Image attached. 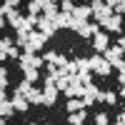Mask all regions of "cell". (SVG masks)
<instances>
[{
    "label": "cell",
    "mask_w": 125,
    "mask_h": 125,
    "mask_svg": "<svg viewBox=\"0 0 125 125\" xmlns=\"http://www.w3.org/2000/svg\"><path fill=\"white\" fill-rule=\"evenodd\" d=\"M90 8H93V20H95V23H100V25L105 23L110 15H113V8H108L103 0H93Z\"/></svg>",
    "instance_id": "1"
},
{
    "label": "cell",
    "mask_w": 125,
    "mask_h": 125,
    "mask_svg": "<svg viewBox=\"0 0 125 125\" xmlns=\"http://www.w3.org/2000/svg\"><path fill=\"white\" fill-rule=\"evenodd\" d=\"M105 33H123V15H118V13H113L105 23L100 25Z\"/></svg>",
    "instance_id": "2"
},
{
    "label": "cell",
    "mask_w": 125,
    "mask_h": 125,
    "mask_svg": "<svg viewBox=\"0 0 125 125\" xmlns=\"http://www.w3.org/2000/svg\"><path fill=\"white\" fill-rule=\"evenodd\" d=\"M90 40H93V50H95V53H100V55H103V50L110 45V38H108L105 30H98V33L93 35Z\"/></svg>",
    "instance_id": "3"
},
{
    "label": "cell",
    "mask_w": 125,
    "mask_h": 125,
    "mask_svg": "<svg viewBox=\"0 0 125 125\" xmlns=\"http://www.w3.org/2000/svg\"><path fill=\"white\" fill-rule=\"evenodd\" d=\"M38 28H40V33H45L48 38H50V35H55V30H58V25L53 23V20H48V18H43V13L38 15Z\"/></svg>",
    "instance_id": "4"
},
{
    "label": "cell",
    "mask_w": 125,
    "mask_h": 125,
    "mask_svg": "<svg viewBox=\"0 0 125 125\" xmlns=\"http://www.w3.org/2000/svg\"><path fill=\"white\" fill-rule=\"evenodd\" d=\"M103 58H105L108 62H113V60H118V58H125V55H123V48L115 43V45H108L105 50H103Z\"/></svg>",
    "instance_id": "5"
},
{
    "label": "cell",
    "mask_w": 125,
    "mask_h": 125,
    "mask_svg": "<svg viewBox=\"0 0 125 125\" xmlns=\"http://www.w3.org/2000/svg\"><path fill=\"white\" fill-rule=\"evenodd\" d=\"M73 18L80 20V23H83V20H90V18H93V8H90V5H75Z\"/></svg>",
    "instance_id": "6"
},
{
    "label": "cell",
    "mask_w": 125,
    "mask_h": 125,
    "mask_svg": "<svg viewBox=\"0 0 125 125\" xmlns=\"http://www.w3.org/2000/svg\"><path fill=\"white\" fill-rule=\"evenodd\" d=\"M10 103H13V108H15V113H25V110L30 108V103H28V98H25V95H20V93H15V95L10 98Z\"/></svg>",
    "instance_id": "7"
},
{
    "label": "cell",
    "mask_w": 125,
    "mask_h": 125,
    "mask_svg": "<svg viewBox=\"0 0 125 125\" xmlns=\"http://www.w3.org/2000/svg\"><path fill=\"white\" fill-rule=\"evenodd\" d=\"M23 18H25V15L20 13L18 8H15V10H10V13L5 15V20H8V25H10V28H15V30H18L20 25H23Z\"/></svg>",
    "instance_id": "8"
},
{
    "label": "cell",
    "mask_w": 125,
    "mask_h": 125,
    "mask_svg": "<svg viewBox=\"0 0 125 125\" xmlns=\"http://www.w3.org/2000/svg\"><path fill=\"white\" fill-rule=\"evenodd\" d=\"M70 80H73V78H70ZM65 98H68V100H70V98H83V85H80L78 80H73L70 85H68V90H65Z\"/></svg>",
    "instance_id": "9"
},
{
    "label": "cell",
    "mask_w": 125,
    "mask_h": 125,
    "mask_svg": "<svg viewBox=\"0 0 125 125\" xmlns=\"http://www.w3.org/2000/svg\"><path fill=\"white\" fill-rule=\"evenodd\" d=\"M70 83H73V80H70V75H68V73H62V70H60V73H58V78H55V88H58L60 93H65Z\"/></svg>",
    "instance_id": "10"
},
{
    "label": "cell",
    "mask_w": 125,
    "mask_h": 125,
    "mask_svg": "<svg viewBox=\"0 0 125 125\" xmlns=\"http://www.w3.org/2000/svg\"><path fill=\"white\" fill-rule=\"evenodd\" d=\"M58 13H60L58 3H45V5H43V18H48V20H55V18H58Z\"/></svg>",
    "instance_id": "11"
},
{
    "label": "cell",
    "mask_w": 125,
    "mask_h": 125,
    "mask_svg": "<svg viewBox=\"0 0 125 125\" xmlns=\"http://www.w3.org/2000/svg\"><path fill=\"white\" fill-rule=\"evenodd\" d=\"M35 25H38V15H25V18H23V25H20L18 30H25V33H33V30H35Z\"/></svg>",
    "instance_id": "12"
},
{
    "label": "cell",
    "mask_w": 125,
    "mask_h": 125,
    "mask_svg": "<svg viewBox=\"0 0 125 125\" xmlns=\"http://www.w3.org/2000/svg\"><path fill=\"white\" fill-rule=\"evenodd\" d=\"M85 118H88L85 108L78 110V113H68V123H70V125H80V123H85Z\"/></svg>",
    "instance_id": "13"
},
{
    "label": "cell",
    "mask_w": 125,
    "mask_h": 125,
    "mask_svg": "<svg viewBox=\"0 0 125 125\" xmlns=\"http://www.w3.org/2000/svg\"><path fill=\"white\" fill-rule=\"evenodd\" d=\"M25 98H28L30 105H43V90H38V88H33Z\"/></svg>",
    "instance_id": "14"
},
{
    "label": "cell",
    "mask_w": 125,
    "mask_h": 125,
    "mask_svg": "<svg viewBox=\"0 0 125 125\" xmlns=\"http://www.w3.org/2000/svg\"><path fill=\"white\" fill-rule=\"evenodd\" d=\"M93 73H98V75H100V78H108V75H110V73H113V68H110V62H108L105 58H103V60H100V65H98L95 70H93Z\"/></svg>",
    "instance_id": "15"
},
{
    "label": "cell",
    "mask_w": 125,
    "mask_h": 125,
    "mask_svg": "<svg viewBox=\"0 0 125 125\" xmlns=\"http://www.w3.org/2000/svg\"><path fill=\"white\" fill-rule=\"evenodd\" d=\"M65 108H68V113H78V110H83L85 105H83V98H70L65 103Z\"/></svg>",
    "instance_id": "16"
},
{
    "label": "cell",
    "mask_w": 125,
    "mask_h": 125,
    "mask_svg": "<svg viewBox=\"0 0 125 125\" xmlns=\"http://www.w3.org/2000/svg\"><path fill=\"white\" fill-rule=\"evenodd\" d=\"M33 58H35V55L20 53V58H18V65H20V70H28V68H33Z\"/></svg>",
    "instance_id": "17"
},
{
    "label": "cell",
    "mask_w": 125,
    "mask_h": 125,
    "mask_svg": "<svg viewBox=\"0 0 125 125\" xmlns=\"http://www.w3.org/2000/svg\"><path fill=\"white\" fill-rule=\"evenodd\" d=\"M23 75H25L28 83H38L40 80V70L38 68H28V70H23Z\"/></svg>",
    "instance_id": "18"
},
{
    "label": "cell",
    "mask_w": 125,
    "mask_h": 125,
    "mask_svg": "<svg viewBox=\"0 0 125 125\" xmlns=\"http://www.w3.org/2000/svg\"><path fill=\"white\" fill-rule=\"evenodd\" d=\"M0 113H3V118H10L15 113V108H13V103H10V98L5 100V103H0Z\"/></svg>",
    "instance_id": "19"
},
{
    "label": "cell",
    "mask_w": 125,
    "mask_h": 125,
    "mask_svg": "<svg viewBox=\"0 0 125 125\" xmlns=\"http://www.w3.org/2000/svg\"><path fill=\"white\" fill-rule=\"evenodd\" d=\"M30 40V33H25V30H18V38H15V45L18 48H25V43Z\"/></svg>",
    "instance_id": "20"
},
{
    "label": "cell",
    "mask_w": 125,
    "mask_h": 125,
    "mask_svg": "<svg viewBox=\"0 0 125 125\" xmlns=\"http://www.w3.org/2000/svg\"><path fill=\"white\" fill-rule=\"evenodd\" d=\"M62 73H68V75H75L78 73V60H68L65 62V68H60Z\"/></svg>",
    "instance_id": "21"
},
{
    "label": "cell",
    "mask_w": 125,
    "mask_h": 125,
    "mask_svg": "<svg viewBox=\"0 0 125 125\" xmlns=\"http://www.w3.org/2000/svg\"><path fill=\"white\" fill-rule=\"evenodd\" d=\"M78 70L80 73H93L90 70V60L88 58H78Z\"/></svg>",
    "instance_id": "22"
},
{
    "label": "cell",
    "mask_w": 125,
    "mask_h": 125,
    "mask_svg": "<svg viewBox=\"0 0 125 125\" xmlns=\"http://www.w3.org/2000/svg\"><path fill=\"white\" fill-rule=\"evenodd\" d=\"M30 90H33V83H28V80H23V83H20V85H18V90H15V93H20V95H28Z\"/></svg>",
    "instance_id": "23"
},
{
    "label": "cell",
    "mask_w": 125,
    "mask_h": 125,
    "mask_svg": "<svg viewBox=\"0 0 125 125\" xmlns=\"http://www.w3.org/2000/svg\"><path fill=\"white\" fill-rule=\"evenodd\" d=\"M110 68H113V70H118V73H125V58L113 60V62H110Z\"/></svg>",
    "instance_id": "24"
},
{
    "label": "cell",
    "mask_w": 125,
    "mask_h": 125,
    "mask_svg": "<svg viewBox=\"0 0 125 125\" xmlns=\"http://www.w3.org/2000/svg\"><path fill=\"white\" fill-rule=\"evenodd\" d=\"M60 10L62 13H73V10H75V3H73V0H60Z\"/></svg>",
    "instance_id": "25"
},
{
    "label": "cell",
    "mask_w": 125,
    "mask_h": 125,
    "mask_svg": "<svg viewBox=\"0 0 125 125\" xmlns=\"http://www.w3.org/2000/svg\"><path fill=\"white\" fill-rule=\"evenodd\" d=\"M95 125H110L108 113H98V115H95Z\"/></svg>",
    "instance_id": "26"
},
{
    "label": "cell",
    "mask_w": 125,
    "mask_h": 125,
    "mask_svg": "<svg viewBox=\"0 0 125 125\" xmlns=\"http://www.w3.org/2000/svg\"><path fill=\"white\" fill-rule=\"evenodd\" d=\"M105 103H108V105H118V93L108 90V93H105Z\"/></svg>",
    "instance_id": "27"
},
{
    "label": "cell",
    "mask_w": 125,
    "mask_h": 125,
    "mask_svg": "<svg viewBox=\"0 0 125 125\" xmlns=\"http://www.w3.org/2000/svg\"><path fill=\"white\" fill-rule=\"evenodd\" d=\"M15 45V40H10V38H0V50H8V48H13Z\"/></svg>",
    "instance_id": "28"
},
{
    "label": "cell",
    "mask_w": 125,
    "mask_h": 125,
    "mask_svg": "<svg viewBox=\"0 0 125 125\" xmlns=\"http://www.w3.org/2000/svg\"><path fill=\"white\" fill-rule=\"evenodd\" d=\"M8 58H13V60H18V58H20V48H18V45H13V48H8Z\"/></svg>",
    "instance_id": "29"
},
{
    "label": "cell",
    "mask_w": 125,
    "mask_h": 125,
    "mask_svg": "<svg viewBox=\"0 0 125 125\" xmlns=\"http://www.w3.org/2000/svg\"><path fill=\"white\" fill-rule=\"evenodd\" d=\"M55 58H58V53H53V50L43 53V60H45V62H55Z\"/></svg>",
    "instance_id": "30"
},
{
    "label": "cell",
    "mask_w": 125,
    "mask_h": 125,
    "mask_svg": "<svg viewBox=\"0 0 125 125\" xmlns=\"http://www.w3.org/2000/svg\"><path fill=\"white\" fill-rule=\"evenodd\" d=\"M3 3H5L10 10H15V8H20V3H23V0H3Z\"/></svg>",
    "instance_id": "31"
},
{
    "label": "cell",
    "mask_w": 125,
    "mask_h": 125,
    "mask_svg": "<svg viewBox=\"0 0 125 125\" xmlns=\"http://www.w3.org/2000/svg\"><path fill=\"white\" fill-rule=\"evenodd\" d=\"M65 62H68L65 55H58V58H55V65H58V68H65Z\"/></svg>",
    "instance_id": "32"
},
{
    "label": "cell",
    "mask_w": 125,
    "mask_h": 125,
    "mask_svg": "<svg viewBox=\"0 0 125 125\" xmlns=\"http://www.w3.org/2000/svg\"><path fill=\"white\" fill-rule=\"evenodd\" d=\"M103 3H105L108 8H113V10H115V5H120V3H123V0H103Z\"/></svg>",
    "instance_id": "33"
},
{
    "label": "cell",
    "mask_w": 125,
    "mask_h": 125,
    "mask_svg": "<svg viewBox=\"0 0 125 125\" xmlns=\"http://www.w3.org/2000/svg\"><path fill=\"white\" fill-rule=\"evenodd\" d=\"M113 13H118V15H123V13H125V0H123L120 5H115V10H113Z\"/></svg>",
    "instance_id": "34"
},
{
    "label": "cell",
    "mask_w": 125,
    "mask_h": 125,
    "mask_svg": "<svg viewBox=\"0 0 125 125\" xmlns=\"http://www.w3.org/2000/svg\"><path fill=\"white\" fill-rule=\"evenodd\" d=\"M115 125H125V110H123L120 115H118V120H115Z\"/></svg>",
    "instance_id": "35"
},
{
    "label": "cell",
    "mask_w": 125,
    "mask_h": 125,
    "mask_svg": "<svg viewBox=\"0 0 125 125\" xmlns=\"http://www.w3.org/2000/svg\"><path fill=\"white\" fill-rule=\"evenodd\" d=\"M8 100V93H5V88H0V103H5Z\"/></svg>",
    "instance_id": "36"
},
{
    "label": "cell",
    "mask_w": 125,
    "mask_h": 125,
    "mask_svg": "<svg viewBox=\"0 0 125 125\" xmlns=\"http://www.w3.org/2000/svg\"><path fill=\"white\" fill-rule=\"evenodd\" d=\"M118 83H120V85L125 88V73H118Z\"/></svg>",
    "instance_id": "37"
},
{
    "label": "cell",
    "mask_w": 125,
    "mask_h": 125,
    "mask_svg": "<svg viewBox=\"0 0 125 125\" xmlns=\"http://www.w3.org/2000/svg\"><path fill=\"white\" fill-rule=\"evenodd\" d=\"M118 45L123 48V55H125V35H120V40H118Z\"/></svg>",
    "instance_id": "38"
},
{
    "label": "cell",
    "mask_w": 125,
    "mask_h": 125,
    "mask_svg": "<svg viewBox=\"0 0 125 125\" xmlns=\"http://www.w3.org/2000/svg\"><path fill=\"white\" fill-rule=\"evenodd\" d=\"M0 78H8V68L5 65H0Z\"/></svg>",
    "instance_id": "39"
},
{
    "label": "cell",
    "mask_w": 125,
    "mask_h": 125,
    "mask_svg": "<svg viewBox=\"0 0 125 125\" xmlns=\"http://www.w3.org/2000/svg\"><path fill=\"white\" fill-rule=\"evenodd\" d=\"M8 60V50H0V62H5Z\"/></svg>",
    "instance_id": "40"
},
{
    "label": "cell",
    "mask_w": 125,
    "mask_h": 125,
    "mask_svg": "<svg viewBox=\"0 0 125 125\" xmlns=\"http://www.w3.org/2000/svg\"><path fill=\"white\" fill-rule=\"evenodd\" d=\"M0 88H8V78H0Z\"/></svg>",
    "instance_id": "41"
},
{
    "label": "cell",
    "mask_w": 125,
    "mask_h": 125,
    "mask_svg": "<svg viewBox=\"0 0 125 125\" xmlns=\"http://www.w3.org/2000/svg\"><path fill=\"white\" fill-rule=\"evenodd\" d=\"M118 98H125V88L120 85V90H118Z\"/></svg>",
    "instance_id": "42"
},
{
    "label": "cell",
    "mask_w": 125,
    "mask_h": 125,
    "mask_svg": "<svg viewBox=\"0 0 125 125\" xmlns=\"http://www.w3.org/2000/svg\"><path fill=\"white\" fill-rule=\"evenodd\" d=\"M5 25H8V20H5V18H0V30H3Z\"/></svg>",
    "instance_id": "43"
},
{
    "label": "cell",
    "mask_w": 125,
    "mask_h": 125,
    "mask_svg": "<svg viewBox=\"0 0 125 125\" xmlns=\"http://www.w3.org/2000/svg\"><path fill=\"white\" fill-rule=\"evenodd\" d=\"M50 3H60V0H50Z\"/></svg>",
    "instance_id": "44"
},
{
    "label": "cell",
    "mask_w": 125,
    "mask_h": 125,
    "mask_svg": "<svg viewBox=\"0 0 125 125\" xmlns=\"http://www.w3.org/2000/svg\"><path fill=\"white\" fill-rule=\"evenodd\" d=\"M28 125H38V123H28Z\"/></svg>",
    "instance_id": "45"
},
{
    "label": "cell",
    "mask_w": 125,
    "mask_h": 125,
    "mask_svg": "<svg viewBox=\"0 0 125 125\" xmlns=\"http://www.w3.org/2000/svg\"><path fill=\"white\" fill-rule=\"evenodd\" d=\"M0 118H3V113H0Z\"/></svg>",
    "instance_id": "46"
},
{
    "label": "cell",
    "mask_w": 125,
    "mask_h": 125,
    "mask_svg": "<svg viewBox=\"0 0 125 125\" xmlns=\"http://www.w3.org/2000/svg\"><path fill=\"white\" fill-rule=\"evenodd\" d=\"M0 5H3V0H0Z\"/></svg>",
    "instance_id": "47"
},
{
    "label": "cell",
    "mask_w": 125,
    "mask_h": 125,
    "mask_svg": "<svg viewBox=\"0 0 125 125\" xmlns=\"http://www.w3.org/2000/svg\"><path fill=\"white\" fill-rule=\"evenodd\" d=\"M80 125H85V123H80Z\"/></svg>",
    "instance_id": "48"
},
{
    "label": "cell",
    "mask_w": 125,
    "mask_h": 125,
    "mask_svg": "<svg viewBox=\"0 0 125 125\" xmlns=\"http://www.w3.org/2000/svg\"><path fill=\"white\" fill-rule=\"evenodd\" d=\"M123 110H125V108H123Z\"/></svg>",
    "instance_id": "49"
}]
</instances>
